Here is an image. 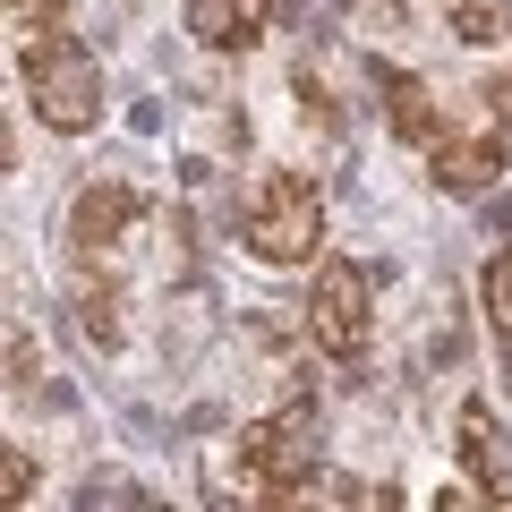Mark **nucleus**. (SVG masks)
Wrapping results in <instances>:
<instances>
[{"instance_id": "39448f33", "label": "nucleus", "mask_w": 512, "mask_h": 512, "mask_svg": "<svg viewBox=\"0 0 512 512\" xmlns=\"http://www.w3.org/2000/svg\"><path fill=\"white\" fill-rule=\"evenodd\" d=\"M137 214H146V197H137L128 180H86V197L69 205V248L77 256H103Z\"/></svg>"}, {"instance_id": "9d476101", "label": "nucleus", "mask_w": 512, "mask_h": 512, "mask_svg": "<svg viewBox=\"0 0 512 512\" xmlns=\"http://www.w3.org/2000/svg\"><path fill=\"white\" fill-rule=\"evenodd\" d=\"M461 43H504L512 35V0H453Z\"/></svg>"}, {"instance_id": "423d86ee", "label": "nucleus", "mask_w": 512, "mask_h": 512, "mask_svg": "<svg viewBox=\"0 0 512 512\" xmlns=\"http://www.w3.org/2000/svg\"><path fill=\"white\" fill-rule=\"evenodd\" d=\"M453 436H461V461H470L478 495H487V504H512V436L495 427V410L487 402H461Z\"/></svg>"}, {"instance_id": "f03ea898", "label": "nucleus", "mask_w": 512, "mask_h": 512, "mask_svg": "<svg viewBox=\"0 0 512 512\" xmlns=\"http://www.w3.org/2000/svg\"><path fill=\"white\" fill-rule=\"evenodd\" d=\"M239 239H248L265 265H308L316 239H325V197H316L299 171H274V180H256L248 205H239Z\"/></svg>"}, {"instance_id": "ddd939ff", "label": "nucleus", "mask_w": 512, "mask_h": 512, "mask_svg": "<svg viewBox=\"0 0 512 512\" xmlns=\"http://www.w3.org/2000/svg\"><path fill=\"white\" fill-rule=\"evenodd\" d=\"M487 111H495V128H512V69L487 77Z\"/></svg>"}, {"instance_id": "6e6552de", "label": "nucleus", "mask_w": 512, "mask_h": 512, "mask_svg": "<svg viewBox=\"0 0 512 512\" xmlns=\"http://www.w3.org/2000/svg\"><path fill=\"white\" fill-rule=\"evenodd\" d=\"M274 18V0H188V35L231 52V43H256V26Z\"/></svg>"}, {"instance_id": "7ed1b4c3", "label": "nucleus", "mask_w": 512, "mask_h": 512, "mask_svg": "<svg viewBox=\"0 0 512 512\" xmlns=\"http://www.w3.org/2000/svg\"><path fill=\"white\" fill-rule=\"evenodd\" d=\"M239 461H248L256 495H299L316 478V461H325V444H316V402H282L274 419H256L248 436H239Z\"/></svg>"}, {"instance_id": "9b49d317", "label": "nucleus", "mask_w": 512, "mask_h": 512, "mask_svg": "<svg viewBox=\"0 0 512 512\" xmlns=\"http://www.w3.org/2000/svg\"><path fill=\"white\" fill-rule=\"evenodd\" d=\"M487 316H495V342H504V367H512V248H495V265H487Z\"/></svg>"}, {"instance_id": "1a4fd4ad", "label": "nucleus", "mask_w": 512, "mask_h": 512, "mask_svg": "<svg viewBox=\"0 0 512 512\" xmlns=\"http://www.w3.org/2000/svg\"><path fill=\"white\" fill-rule=\"evenodd\" d=\"M384 111H393V128H402L410 146H436L444 137V120H436V103H427L419 77H384Z\"/></svg>"}, {"instance_id": "0eeeda50", "label": "nucleus", "mask_w": 512, "mask_h": 512, "mask_svg": "<svg viewBox=\"0 0 512 512\" xmlns=\"http://www.w3.org/2000/svg\"><path fill=\"white\" fill-rule=\"evenodd\" d=\"M436 188L444 197H478V188H495V171H504V137H436Z\"/></svg>"}, {"instance_id": "20e7f679", "label": "nucleus", "mask_w": 512, "mask_h": 512, "mask_svg": "<svg viewBox=\"0 0 512 512\" xmlns=\"http://www.w3.org/2000/svg\"><path fill=\"white\" fill-rule=\"evenodd\" d=\"M367 325H376V291H367V265L350 256H325V274L308 282V342L325 359H359Z\"/></svg>"}, {"instance_id": "f257e3e1", "label": "nucleus", "mask_w": 512, "mask_h": 512, "mask_svg": "<svg viewBox=\"0 0 512 512\" xmlns=\"http://www.w3.org/2000/svg\"><path fill=\"white\" fill-rule=\"evenodd\" d=\"M18 69H26V103H35L43 128H60V137H86V128L103 120V69H94L86 43H69V35H35V43L18 52Z\"/></svg>"}, {"instance_id": "f8f14e48", "label": "nucleus", "mask_w": 512, "mask_h": 512, "mask_svg": "<svg viewBox=\"0 0 512 512\" xmlns=\"http://www.w3.org/2000/svg\"><path fill=\"white\" fill-rule=\"evenodd\" d=\"M0 495H9V504H26V495H35V461H26V453H9V470H0Z\"/></svg>"}, {"instance_id": "4468645a", "label": "nucleus", "mask_w": 512, "mask_h": 512, "mask_svg": "<svg viewBox=\"0 0 512 512\" xmlns=\"http://www.w3.org/2000/svg\"><path fill=\"white\" fill-rule=\"evenodd\" d=\"M9 18H60V0H9Z\"/></svg>"}]
</instances>
